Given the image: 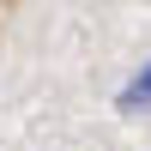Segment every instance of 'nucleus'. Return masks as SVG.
Segmentation results:
<instances>
[{"label":"nucleus","instance_id":"f257e3e1","mask_svg":"<svg viewBox=\"0 0 151 151\" xmlns=\"http://www.w3.org/2000/svg\"><path fill=\"white\" fill-rule=\"evenodd\" d=\"M115 109H121V115H145V109H151V67H139L127 79V91L115 97Z\"/></svg>","mask_w":151,"mask_h":151}]
</instances>
